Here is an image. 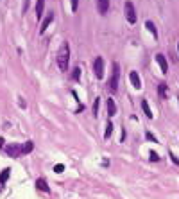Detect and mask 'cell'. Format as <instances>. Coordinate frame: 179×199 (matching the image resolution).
I'll return each instance as SVG.
<instances>
[{
    "instance_id": "cell-3",
    "label": "cell",
    "mask_w": 179,
    "mask_h": 199,
    "mask_svg": "<svg viewBox=\"0 0 179 199\" xmlns=\"http://www.w3.org/2000/svg\"><path fill=\"white\" fill-rule=\"evenodd\" d=\"M4 153L11 158H18L21 156V145L18 143H9V145H4Z\"/></svg>"
},
{
    "instance_id": "cell-12",
    "label": "cell",
    "mask_w": 179,
    "mask_h": 199,
    "mask_svg": "<svg viewBox=\"0 0 179 199\" xmlns=\"http://www.w3.org/2000/svg\"><path fill=\"white\" fill-rule=\"evenodd\" d=\"M34 149V143L31 142V140H27V142L21 145V156H25V154H29L31 151Z\"/></svg>"
},
{
    "instance_id": "cell-16",
    "label": "cell",
    "mask_w": 179,
    "mask_h": 199,
    "mask_svg": "<svg viewBox=\"0 0 179 199\" xmlns=\"http://www.w3.org/2000/svg\"><path fill=\"white\" fill-rule=\"evenodd\" d=\"M142 109H143V113L147 115V119H152V113H150V106L147 104V100H145V99L142 100Z\"/></svg>"
},
{
    "instance_id": "cell-26",
    "label": "cell",
    "mask_w": 179,
    "mask_h": 199,
    "mask_svg": "<svg viewBox=\"0 0 179 199\" xmlns=\"http://www.w3.org/2000/svg\"><path fill=\"white\" fill-rule=\"evenodd\" d=\"M4 147V138H0V149Z\"/></svg>"
},
{
    "instance_id": "cell-23",
    "label": "cell",
    "mask_w": 179,
    "mask_h": 199,
    "mask_svg": "<svg viewBox=\"0 0 179 199\" xmlns=\"http://www.w3.org/2000/svg\"><path fill=\"white\" fill-rule=\"evenodd\" d=\"M70 2H72V11L75 13V11H77V6H79V0H70Z\"/></svg>"
},
{
    "instance_id": "cell-18",
    "label": "cell",
    "mask_w": 179,
    "mask_h": 199,
    "mask_svg": "<svg viewBox=\"0 0 179 199\" xmlns=\"http://www.w3.org/2000/svg\"><path fill=\"white\" fill-rule=\"evenodd\" d=\"M99 106H100V99L97 97V99H95V102H93V108H92L93 117H97V115H99Z\"/></svg>"
},
{
    "instance_id": "cell-21",
    "label": "cell",
    "mask_w": 179,
    "mask_h": 199,
    "mask_svg": "<svg viewBox=\"0 0 179 199\" xmlns=\"http://www.w3.org/2000/svg\"><path fill=\"white\" fill-rule=\"evenodd\" d=\"M7 178H9V169H6V171L2 172V176H0V181H6Z\"/></svg>"
},
{
    "instance_id": "cell-2",
    "label": "cell",
    "mask_w": 179,
    "mask_h": 199,
    "mask_svg": "<svg viewBox=\"0 0 179 199\" xmlns=\"http://www.w3.org/2000/svg\"><path fill=\"white\" fill-rule=\"evenodd\" d=\"M118 79H120V66H118V63L115 61L111 75H109V79H107V90H109L111 93H115L116 90H118Z\"/></svg>"
},
{
    "instance_id": "cell-14",
    "label": "cell",
    "mask_w": 179,
    "mask_h": 199,
    "mask_svg": "<svg viewBox=\"0 0 179 199\" xmlns=\"http://www.w3.org/2000/svg\"><path fill=\"white\" fill-rule=\"evenodd\" d=\"M145 27L149 29V32L154 36V38H158V31H156V25H154V22L147 20V22H145Z\"/></svg>"
},
{
    "instance_id": "cell-27",
    "label": "cell",
    "mask_w": 179,
    "mask_h": 199,
    "mask_svg": "<svg viewBox=\"0 0 179 199\" xmlns=\"http://www.w3.org/2000/svg\"><path fill=\"white\" fill-rule=\"evenodd\" d=\"M177 50H179V43H177Z\"/></svg>"
},
{
    "instance_id": "cell-20",
    "label": "cell",
    "mask_w": 179,
    "mask_h": 199,
    "mask_svg": "<svg viewBox=\"0 0 179 199\" xmlns=\"http://www.w3.org/2000/svg\"><path fill=\"white\" fill-rule=\"evenodd\" d=\"M149 156H150V162H159V156H158L154 151H150L149 153Z\"/></svg>"
},
{
    "instance_id": "cell-5",
    "label": "cell",
    "mask_w": 179,
    "mask_h": 199,
    "mask_svg": "<svg viewBox=\"0 0 179 199\" xmlns=\"http://www.w3.org/2000/svg\"><path fill=\"white\" fill-rule=\"evenodd\" d=\"M93 72H95V77L97 79L104 77V59L100 56L95 57V61H93Z\"/></svg>"
},
{
    "instance_id": "cell-4",
    "label": "cell",
    "mask_w": 179,
    "mask_h": 199,
    "mask_svg": "<svg viewBox=\"0 0 179 199\" xmlns=\"http://www.w3.org/2000/svg\"><path fill=\"white\" fill-rule=\"evenodd\" d=\"M124 11H125V18H127L129 23H136V11H134V6L133 2H125L124 4Z\"/></svg>"
},
{
    "instance_id": "cell-7",
    "label": "cell",
    "mask_w": 179,
    "mask_h": 199,
    "mask_svg": "<svg viewBox=\"0 0 179 199\" xmlns=\"http://www.w3.org/2000/svg\"><path fill=\"white\" fill-rule=\"evenodd\" d=\"M156 61H158V65H159L161 72H163V74H167V72H168V63H167V57L159 52V54H156Z\"/></svg>"
},
{
    "instance_id": "cell-15",
    "label": "cell",
    "mask_w": 179,
    "mask_h": 199,
    "mask_svg": "<svg viewBox=\"0 0 179 199\" xmlns=\"http://www.w3.org/2000/svg\"><path fill=\"white\" fill-rule=\"evenodd\" d=\"M36 187H38V190H41V192H49V185H47L45 179H41V178L36 181Z\"/></svg>"
},
{
    "instance_id": "cell-6",
    "label": "cell",
    "mask_w": 179,
    "mask_h": 199,
    "mask_svg": "<svg viewBox=\"0 0 179 199\" xmlns=\"http://www.w3.org/2000/svg\"><path fill=\"white\" fill-rule=\"evenodd\" d=\"M129 81H131V85L134 86L136 90H140V88H142V81H140V75H138V72H134V70L129 72Z\"/></svg>"
},
{
    "instance_id": "cell-8",
    "label": "cell",
    "mask_w": 179,
    "mask_h": 199,
    "mask_svg": "<svg viewBox=\"0 0 179 199\" xmlns=\"http://www.w3.org/2000/svg\"><path fill=\"white\" fill-rule=\"evenodd\" d=\"M97 9L100 14H106L109 11V0H97Z\"/></svg>"
},
{
    "instance_id": "cell-13",
    "label": "cell",
    "mask_w": 179,
    "mask_h": 199,
    "mask_svg": "<svg viewBox=\"0 0 179 199\" xmlns=\"http://www.w3.org/2000/svg\"><path fill=\"white\" fill-rule=\"evenodd\" d=\"M43 7H45V0H38L36 2V18L43 16Z\"/></svg>"
},
{
    "instance_id": "cell-25",
    "label": "cell",
    "mask_w": 179,
    "mask_h": 199,
    "mask_svg": "<svg viewBox=\"0 0 179 199\" xmlns=\"http://www.w3.org/2000/svg\"><path fill=\"white\" fill-rule=\"evenodd\" d=\"M170 158H172V162H174V163H177V165H179V160L176 158V154H174L172 151H170Z\"/></svg>"
},
{
    "instance_id": "cell-22",
    "label": "cell",
    "mask_w": 179,
    "mask_h": 199,
    "mask_svg": "<svg viewBox=\"0 0 179 199\" xmlns=\"http://www.w3.org/2000/svg\"><path fill=\"white\" fill-rule=\"evenodd\" d=\"M63 171H64V165H56L54 167V172H57V174H61Z\"/></svg>"
},
{
    "instance_id": "cell-17",
    "label": "cell",
    "mask_w": 179,
    "mask_h": 199,
    "mask_svg": "<svg viewBox=\"0 0 179 199\" xmlns=\"http://www.w3.org/2000/svg\"><path fill=\"white\" fill-rule=\"evenodd\" d=\"M111 133H113V122H107L106 131H104V138H109V136H111Z\"/></svg>"
},
{
    "instance_id": "cell-9",
    "label": "cell",
    "mask_w": 179,
    "mask_h": 199,
    "mask_svg": "<svg viewBox=\"0 0 179 199\" xmlns=\"http://www.w3.org/2000/svg\"><path fill=\"white\" fill-rule=\"evenodd\" d=\"M52 20H54V13H49L47 14V18L41 22V27H40V32H41V34L47 31V27H49L50 23H52Z\"/></svg>"
},
{
    "instance_id": "cell-19",
    "label": "cell",
    "mask_w": 179,
    "mask_h": 199,
    "mask_svg": "<svg viewBox=\"0 0 179 199\" xmlns=\"http://www.w3.org/2000/svg\"><path fill=\"white\" fill-rule=\"evenodd\" d=\"M72 77L75 79V81H79V79H81V68L75 66V68H73V74H72Z\"/></svg>"
},
{
    "instance_id": "cell-24",
    "label": "cell",
    "mask_w": 179,
    "mask_h": 199,
    "mask_svg": "<svg viewBox=\"0 0 179 199\" xmlns=\"http://www.w3.org/2000/svg\"><path fill=\"white\" fill-rule=\"evenodd\" d=\"M145 136H147V140H150V142H158L156 136L152 135V133H149V131H147V135H145Z\"/></svg>"
},
{
    "instance_id": "cell-10",
    "label": "cell",
    "mask_w": 179,
    "mask_h": 199,
    "mask_svg": "<svg viewBox=\"0 0 179 199\" xmlns=\"http://www.w3.org/2000/svg\"><path fill=\"white\" fill-rule=\"evenodd\" d=\"M107 115L109 117H115L116 115V104H115V100L113 99H107Z\"/></svg>"
},
{
    "instance_id": "cell-1",
    "label": "cell",
    "mask_w": 179,
    "mask_h": 199,
    "mask_svg": "<svg viewBox=\"0 0 179 199\" xmlns=\"http://www.w3.org/2000/svg\"><path fill=\"white\" fill-rule=\"evenodd\" d=\"M68 63H70V45L64 41L61 43V47L57 50V66L61 72L68 70Z\"/></svg>"
},
{
    "instance_id": "cell-11",
    "label": "cell",
    "mask_w": 179,
    "mask_h": 199,
    "mask_svg": "<svg viewBox=\"0 0 179 199\" xmlns=\"http://www.w3.org/2000/svg\"><path fill=\"white\" fill-rule=\"evenodd\" d=\"M158 93H159L161 99H168V86L165 85V83H161V85L158 86Z\"/></svg>"
}]
</instances>
